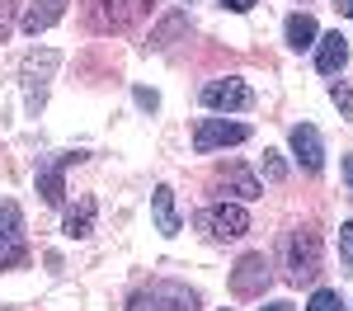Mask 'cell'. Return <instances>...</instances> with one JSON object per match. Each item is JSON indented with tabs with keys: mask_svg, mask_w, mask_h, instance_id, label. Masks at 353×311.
<instances>
[{
	"mask_svg": "<svg viewBox=\"0 0 353 311\" xmlns=\"http://www.w3.org/2000/svg\"><path fill=\"white\" fill-rule=\"evenodd\" d=\"M288 283H311L321 274V236L316 231H306L297 226L292 236H288Z\"/></svg>",
	"mask_w": 353,
	"mask_h": 311,
	"instance_id": "1",
	"label": "cell"
},
{
	"mask_svg": "<svg viewBox=\"0 0 353 311\" xmlns=\"http://www.w3.org/2000/svg\"><path fill=\"white\" fill-rule=\"evenodd\" d=\"M193 226H198L203 236H212V241H236V236L250 231V212L236 208V203H212V208L193 212Z\"/></svg>",
	"mask_w": 353,
	"mask_h": 311,
	"instance_id": "2",
	"label": "cell"
},
{
	"mask_svg": "<svg viewBox=\"0 0 353 311\" xmlns=\"http://www.w3.org/2000/svg\"><path fill=\"white\" fill-rule=\"evenodd\" d=\"M28 259V241H24V217L14 203H0V269H14Z\"/></svg>",
	"mask_w": 353,
	"mask_h": 311,
	"instance_id": "3",
	"label": "cell"
},
{
	"mask_svg": "<svg viewBox=\"0 0 353 311\" xmlns=\"http://www.w3.org/2000/svg\"><path fill=\"white\" fill-rule=\"evenodd\" d=\"M245 137H250V128H245V123L203 118V123H198V132H193V151H198V156H208V151H221V146H241Z\"/></svg>",
	"mask_w": 353,
	"mask_h": 311,
	"instance_id": "4",
	"label": "cell"
},
{
	"mask_svg": "<svg viewBox=\"0 0 353 311\" xmlns=\"http://www.w3.org/2000/svg\"><path fill=\"white\" fill-rule=\"evenodd\" d=\"M269 279H273L269 259H264V254H245L241 264L231 269V292H236V297H259V292L269 288Z\"/></svg>",
	"mask_w": 353,
	"mask_h": 311,
	"instance_id": "5",
	"label": "cell"
},
{
	"mask_svg": "<svg viewBox=\"0 0 353 311\" xmlns=\"http://www.w3.org/2000/svg\"><path fill=\"white\" fill-rule=\"evenodd\" d=\"M90 5H94V10H90V14H94V28H128L132 19H141L156 0H90Z\"/></svg>",
	"mask_w": 353,
	"mask_h": 311,
	"instance_id": "6",
	"label": "cell"
},
{
	"mask_svg": "<svg viewBox=\"0 0 353 311\" xmlns=\"http://www.w3.org/2000/svg\"><path fill=\"white\" fill-rule=\"evenodd\" d=\"M76 161H85V151H61L57 161H48V165H38V194L48 198L52 208H61V198H66V165H76Z\"/></svg>",
	"mask_w": 353,
	"mask_h": 311,
	"instance_id": "7",
	"label": "cell"
},
{
	"mask_svg": "<svg viewBox=\"0 0 353 311\" xmlns=\"http://www.w3.org/2000/svg\"><path fill=\"white\" fill-rule=\"evenodd\" d=\"M203 104L208 109H250L254 104V94H250V85L245 81H208L203 85Z\"/></svg>",
	"mask_w": 353,
	"mask_h": 311,
	"instance_id": "8",
	"label": "cell"
},
{
	"mask_svg": "<svg viewBox=\"0 0 353 311\" xmlns=\"http://www.w3.org/2000/svg\"><path fill=\"white\" fill-rule=\"evenodd\" d=\"M66 14V0H28L24 19H19V28H24L28 38H38V33H48V28L57 24Z\"/></svg>",
	"mask_w": 353,
	"mask_h": 311,
	"instance_id": "9",
	"label": "cell"
},
{
	"mask_svg": "<svg viewBox=\"0 0 353 311\" xmlns=\"http://www.w3.org/2000/svg\"><path fill=\"white\" fill-rule=\"evenodd\" d=\"M288 141H292V151H297V161L306 170H321V165H325V146H321V132H316L311 123H297Z\"/></svg>",
	"mask_w": 353,
	"mask_h": 311,
	"instance_id": "10",
	"label": "cell"
},
{
	"mask_svg": "<svg viewBox=\"0 0 353 311\" xmlns=\"http://www.w3.org/2000/svg\"><path fill=\"white\" fill-rule=\"evenodd\" d=\"M344 61H349V38H344V33H325V38H316V66H321V76L344 71Z\"/></svg>",
	"mask_w": 353,
	"mask_h": 311,
	"instance_id": "11",
	"label": "cell"
},
{
	"mask_svg": "<svg viewBox=\"0 0 353 311\" xmlns=\"http://www.w3.org/2000/svg\"><path fill=\"white\" fill-rule=\"evenodd\" d=\"M151 297L161 311H198V292L184 283H151Z\"/></svg>",
	"mask_w": 353,
	"mask_h": 311,
	"instance_id": "12",
	"label": "cell"
},
{
	"mask_svg": "<svg viewBox=\"0 0 353 311\" xmlns=\"http://www.w3.org/2000/svg\"><path fill=\"white\" fill-rule=\"evenodd\" d=\"M151 212H156V231L161 236H179V217H174V189L161 184L156 194H151Z\"/></svg>",
	"mask_w": 353,
	"mask_h": 311,
	"instance_id": "13",
	"label": "cell"
},
{
	"mask_svg": "<svg viewBox=\"0 0 353 311\" xmlns=\"http://www.w3.org/2000/svg\"><path fill=\"white\" fill-rule=\"evenodd\" d=\"M316 38H321V28H316L311 14H292V19H288V48H292V52L316 48Z\"/></svg>",
	"mask_w": 353,
	"mask_h": 311,
	"instance_id": "14",
	"label": "cell"
},
{
	"mask_svg": "<svg viewBox=\"0 0 353 311\" xmlns=\"http://www.w3.org/2000/svg\"><path fill=\"white\" fill-rule=\"evenodd\" d=\"M90 231H94V198H81V203L66 212V236H71V241H85Z\"/></svg>",
	"mask_w": 353,
	"mask_h": 311,
	"instance_id": "15",
	"label": "cell"
},
{
	"mask_svg": "<svg viewBox=\"0 0 353 311\" xmlns=\"http://www.w3.org/2000/svg\"><path fill=\"white\" fill-rule=\"evenodd\" d=\"M217 184H221V189H231L236 198H259V194H264V184H259L250 170H226Z\"/></svg>",
	"mask_w": 353,
	"mask_h": 311,
	"instance_id": "16",
	"label": "cell"
},
{
	"mask_svg": "<svg viewBox=\"0 0 353 311\" xmlns=\"http://www.w3.org/2000/svg\"><path fill=\"white\" fill-rule=\"evenodd\" d=\"M184 24H189V14H170V19H165V24L151 33V48H170V38H174Z\"/></svg>",
	"mask_w": 353,
	"mask_h": 311,
	"instance_id": "17",
	"label": "cell"
},
{
	"mask_svg": "<svg viewBox=\"0 0 353 311\" xmlns=\"http://www.w3.org/2000/svg\"><path fill=\"white\" fill-rule=\"evenodd\" d=\"M306 311H344V302H339V292H330V288H321L316 297H311V307Z\"/></svg>",
	"mask_w": 353,
	"mask_h": 311,
	"instance_id": "18",
	"label": "cell"
},
{
	"mask_svg": "<svg viewBox=\"0 0 353 311\" xmlns=\"http://www.w3.org/2000/svg\"><path fill=\"white\" fill-rule=\"evenodd\" d=\"M330 99H334V109L344 113V118H353V85H334Z\"/></svg>",
	"mask_w": 353,
	"mask_h": 311,
	"instance_id": "19",
	"label": "cell"
},
{
	"mask_svg": "<svg viewBox=\"0 0 353 311\" xmlns=\"http://www.w3.org/2000/svg\"><path fill=\"white\" fill-rule=\"evenodd\" d=\"M264 174H269L273 184H278V179L288 174V165H283V156H278V151H264Z\"/></svg>",
	"mask_w": 353,
	"mask_h": 311,
	"instance_id": "20",
	"label": "cell"
},
{
	"mask_svg": "<svg viewBox=\"0 0 353 311\" xmlns=\"http://www.w3.org/2000/svg\"><path fill=\"white\" fill-rule=\"evenodd\" d=\"M339 254H344V264L353 269V222L339 226Z\"/></svg>",
	"mask_w": 353,
	"mask_h": 311,
	"instance_id": "21",
	"label": "cell"
},
{
	"mask_svg": "<svg viewBox=\"0 0 353 311\" xmlns=\"http://www.w3.org/2000/svg\"><path fill=\"white\" fill-rule=\"evenodd\" d=\"M128 311H161V307H156L151 288H141V292H132V302H128Z\"/></svg>",
	"mask_w": 353,
	"mask_h": 311,
	"instance_id": "22",
	"label": "cell"
},
{
	"mask_svg": "<svg viewBox=\"0 0 353 311\" xmlns=\"http://www.w3.org/2000/svg\"><path fill=\"white\" fill-rule=\"evenodd\" d=\"M10 24H14V0H0V38L10 33Z\"/></svg>",
	"mask_w": 353,
	"mask_h": 311,
	"instance_id": "23",
	"label": "cell"
},
{
	"mask_svg": "<svg viewBox=\"0 0 353 311\" xmlns=\"http://www.w3.org/2000/svg\"><path fill=\"white\" fill-rule=\"evenodd\" d=\"M137 104H141V109H161V94H156V90H146V85H141V90H137Z\"/></svg>",
	"mask_w": 353,
	"mask_h": 311,
	"instance_id": "24",
	"label": "cell"
},
{
	"mask_svg": "<svg viewBox=\"0 0 353 311\" xmlns=\"http://www.w3.org/2000/svg\"><path fill=\"white\" fill-rule=\"evenodd\" d=\"M259 0H221V10H231V14H245V10H254Z\"/></svg>",
	"mask_w": 353,
	"mask_h": 311,
	"instance_id": "25",
	"label": "cell"
},
{
	"mask_svg": "<svg viewBox=\"0 0 353 311\" xmlns=\"http://www.w3.org/2000/svg\"><path fill=\"white\" fill-rule=\"evenodd\" d=\"M334 10H339V14H349V19H353V0H334Z\"/></svg>",
	"mask_w": 353,
	"mask_h": 311,
	"instance_id": "26",
	"label": "cell"
},
{
	"mask_svg": "<svg viewBox=\"0 0 353 311\" xmlns=\"http://www.w3.org/2000/svg\"><path fill=\"white\" fill-rule=\"evenodd\" d=\"M259 311H292V302H273V307H259Z\"/></svg>",
	"mask_w": 353,
	"mask_h": 311,
	"instance_id": "27",
	"label": "cell"
},
{
	"mask_svg": "<svg viewBox=\"0 0 353 311\" xmlns=\"http://www.w3.org/2000/svg\"><path fill=\"white\" fill-rule=\"evenodd\" d=\"M344 179H349V189H353V156L344 161Z\"/></svg>",
	"mask_w": 353,
	"mask_h": 311,
	"instance_id": "28",
	"label": "cell"
},
{
	"mask_svg": "<svg viewBox=\"0 0 353 311\" xmlns=\"http://www.w3.org/2000/svg\"><path fill=\"white\" fill-rule=\"evenodd\" d=\"M221 311H231V307H221Z\"/></svg>",
	"mask_w": 353,
	"mask_h": 311,
	"instance_id": "29",
	"label": "cell"
}]
</instances>
